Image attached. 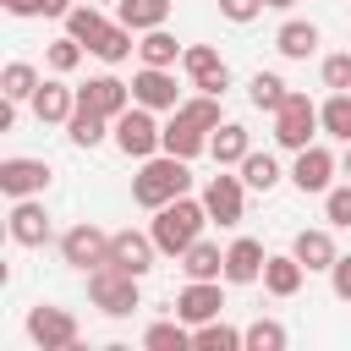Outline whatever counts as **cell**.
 I'll return each mask as SVG.
<instances>
[{
	"label": "cell",
	"instance_id": "cell-1",
	"mask_svg": "<svg viewBox=\"0 0 351 351\" xmlns=\"http://www.w3.org/2000/svg\"><path fill=\"white\" fill-rule=\"evenodd\" d=\"M203 225H208V208H203V197L192 203L186 192L181 197H170L165 208H154V225H148V236L159 241V252L165 258H181L197 236H203Z\"/></svg>",
	"mask_w": 351,
	"mask_h": 351
},
{
	"label": "cell",
	"instance_id": "cell-2",
	"mask_svg": "<svg viewBox=\"0 0 351 351\" xmlns=\"http://www.w3.org/2000/svg\"><path fill=\"white\" fill-rule=\"evenodd\" d=\"M192 159H176V154H154V159H143V170L132 176V197L143 203V208H165L170 197H181L186 186H192V170H186Z\"/></svg>",
	"mask_w": 351,
	"mask_h": 351
},
{
	"label": "cell",
	"instance_id": "cell-3",
	"mask_svg": "<svg viewBox=\"0 0 351 351\" xmlns=\"http://www.w3.org/2000/svg\"><path fill=\"white\" fill-rule=\"evenodd\" d=\"M88 296H93V307H99L104 318H132V313L143 307L137 274H126V269H115V263L88 269Z\"/></svg>",
	"mask_w": 351,
	"mask_h": 351
},
{
	"label": "cell",
	"instance_id": "cell-4",
	"mask_svg": "<svg viewBox=\"0 0 351 351\" xmlns=\"http://www.w3.org/2000/svg\"><path fill=\"white\" fill-rule=\"evenodd\" d=\"M318 132H324V126H318V104H313L307 93H285V104L274 110V143L291 148V154H302Z\"/></svg>",
	"mask_w": 351,
	"mask_h": 351
},
{
	"label": "cell",
	"instance_id": "cell-5",
	"mask_svg": "<svg viewBox=\"0 0 351 351\" xmlns=\"http://www.w3.org/2000/svg\"><path fill=\"white\" fill-rule=\"evenodd\" d=\"M115 148L126 154V159H154L159 154V143H165V126L154 121V110L148 104H132L126 115H115Z\"/></svg>",
	"mask_w": 351,
	"mask_h": 351
},
{
	"label": "cell",
	"instance_id": "cell-6",
	"mask_svg": "<svg viewBox=\"0 0 351 351\" xmlns=\"http://www.w3.org/2000/svg\"><path fill=\"white\" fill-rule=\"evenodd\" d=\"M27 340L38 351H77V318L66 307L38 302V307H27Z\"/></svg>",
	"mask_w": 351,
	"mask_h": 351
},
{
	"label": "cell",
	"instance_id": "cell-7",
	"mask_svg": "<svg viewBox=\"0 0 351 351\" xmlns=\"http://www.w3.org/2000/svg\"><path fill=\"white\" fill-rule=\"evenodd\" d=\"M203 208H208L214 225H241V214H247V181L225 176V165H219V176H208V186H203Z\"/></svg>",
	"mask_w": 351,
	"mask_h": 351
},
{
	"label": "cell",
	"instance_id": "cell-8",
	"mask_svg": "<svg viewBox=\"0 0 351 351\" xmlns=\"http://www.w3.org/2000/svg\"><path fill=\"white\" fill-rule=\"evenodd\" d=\"M60 258L71 263V269H99V263H110V230H99L93 219H82V225H71L66 236H60Z\"/></svg>",
	"mask_w": 351,
	"mask_h": 351
},
{
	"label": "cell",
	"instance_id": "cell-9",
	"mask_svg": "<svg viewBox=\"0 0 351 351\" xmlns=\"http://www.w3.org/2000/svg\"><path fill=\"white\" fill-rule=\"evenodd\" d=\"M77 104H88V110H99V115L115 121V115H126L137 99H132V82H121V77L104 71V77H88V82L77 88Z\"/></svg>",
	"mask_w": 351,
	"mask_h": 351
},
{
	"label": "cell",
	"instance_id": "cell-10",
	"mask_svg": "<svg viewBox=\"0 0 351 351\" xmlns=\"http://www.w3.org/2000/svg\"><path fill=\"white\" fill-rule=\"evenodd\" d=\"M5 230H11L16 247H44V241H49V208H44L38 197H11Z\"/></svg>",
	"mask_w": 351,
	"mask_h": 351
},
{
	"label": "cell",
	"instance_id": "cell-11",
	"mask_svg": "<svg viewBox=\"0 0 351 351\" xmlns=\"http://www.w3.org/2000/svg\"><path fill=\"white\" fill-rule=\"evenodd\" d=\"M154 252H159V241H154L148 230H132V225H126V230L110 236V263L126 269V274H137V280L154 269Z\"/></svg>",
	"mask_w": 351,
	"mask_h": 351
},
{
	"label": "cell",
	"instance_id": "cell-12",
	"mask_svg": "<svg viewBox=\"0 0 351 351\" xmlns=\"http://www.w3.org/2000/svg\"><path fill=\"white\" fill-rule=\"evenodd\" d=\"M225 313V291H219V280H186L181 285V296H176V318H186L192 329L197 324H208V318H219Z\"/></svg>",
	"mask_w": 351,
	"mask_h": 351
},
{
	"label": "cell",
	"instance_id": "cell-13",
	"mask_svg": "<svg viewBox=\"0 0 351 351\" xmlns=\"http://www.w3.org/2000/svg\"><path fill=\"white\" fill-rule=\"evenodd\" d=\"M181 66H186V77H192L197 93H225V88H230V66H225L219 49H208V44H186Z\"/></svg>",
	"mask_w": 351,
	"mask_h": 351
},
{
	"label": "cell",
	"instance_id": "cell-14",
	"mask_svg": "<svg viewBox=\"0 0 351 351\" xmlns=\"http://www.w3.org/2000/svg\"><path fill=\"white\" fill-rule=\"evenodd\" d=\"M49 186V165L44 159H0V192L5 197H44Z\"/></svg>",
	"mask_w": 351,
	"mask_h": 351
},
{
	"label": "cell",
	"instance_id": "cell-15",
	"mask_svg": "<svg viewBox=\"0 0 351 351\" xmlns=\"http://www.w3.org/2000/svg\"><path fill=\"white\" fill-rule=\"evenodd\" d=\"M132 99L148 104V110H176V104H181V88H176V77H170V66H143V71L132 77Z\"/></svg>",
	"mask_w": 351,
	"mask_h": 351
},
{
	"label": "cell",
	"instance_id": "cell-16",
	"mask_svg": "<svg viewBox=\"0 0 351 351\" xmlns=\"http://www.w3.org/2000/svg\"><path fill=\"white\" fill-rule=\"evenodd\" d=\"M165 154H176V159H197V154H208V126H197L186 110H170V121H165V143H159Z\"/></svg>",
	"mask_w": 351,
	"mask_h": 351
},
{
	"label": "cell",
	"instance_id": "cell-17",
	"mask_svg": "<svg viewBox=\"0 0 351 351\" xmlns=\"http://www.w3.org/2000/svg\"><path fill=\"white\" fill-rule=\"evenodd\" d=\"M291 181H296V192H329V181H335V154H329L324 143H307V148L296 154V165H291Z\"/></svg>",
	"mask_w": 351,
	"mask_h": 351
},
{
	"label": "cell",
	"instance_id": "cell-18",
	"mask_svg": "<svg viewBox=\"0 0 351 351\" xmlns=\"http://www.w3.org/2000/svg\"><path fill=\"white\" fill-rule=\"evenodd\" d=\"M27 104H33V115H38L44 126H66V121H71V110H77V88H66V82H60V71H55L49 82H38V93H33Z\"/></svg>",
	"mask_w": 351,
	"mask_h": 351
},
{
	"label": "cell",
	"instance_id": "cell-19",
	"mask_svg": "<svg viewBox=\"0 0 351 351\" xmlns=\"http://www.w3.org/2000/svg\"><path fill=\"white\" fill-rule=\"evenodd\" d=\"M263 263H269V252H263V241H252V236H236V241L225 247V280H230V285L263 280Z\"/></svg>",
	"mask_w": 351,
	"mask_h": 351
},
{
	"label": "cell",
	"instance_id": "cell-20",
	"mask_svg": "<svg viewBox=\"0 0 351 351\" xmlns=\"http://www.w3.org/2000/svg\"><path fill=\"white\" fill-rule=\"evenodd\" d=\"M208 154H214V165H241L247 154H252V137H247V126L241 121H219L214 132H208Z\"/></svg>",
	"mask_w": 351,
	"mask_h": 351
},
{
	"label": "cell",
	"instance_id": "cell-21",
	"mask_svg": "<svg viewBox=\"0 0 351 351\" xmlns=\"http://www.w3.org/2000/svg\"><path fill=\"white\" fill-rule=\"evenodd\" d=\"M291 252L302 258V269H307V274H329V269H335V258H340V252H335V236H329V230H296Z\"/></svg>",
	"mask_w": 351,
	"mask_h": 351
},
{
	"label": "cell",
	"instance_id": "cell-22",
	"mask_svg": "<svg viewBox=\"0 0 351 351\" xmlns=\"http://www.w3.org/2000/svg\"><path fill=\"white\" fill-rule=\"evenodd\" d=\"M302 280H307V269H302L296 252H269V263H263V291L269 296H296Z\"/></svg>",
	"mask_w": 351,
	"mask_h": 351
},
{
	"label": "cell",
	"instance_id": "cell-23",
	"mask_svg": "<svg viewBox=\"0 0 351 351\" xmlns=\"http://www.w3.org/2000/svg\"><path fill=\"white\" fill-rule=\"evenodd\" d=\"M110 132H115V121H110V115H99V110H88V104H77V110H71V121H66V137H71L77 148H99Z\"/></svg>",
	"mask_w": 351,
	"mask_h": 351
},
{
	"label": "cell",
	"instance_id": "cell-24",
	"mask_svg": "<svg viewBox=\"0 0 351 351\" xmlns=\"http://www.w3.org/2000/svg\"><path fill=\"white\" fill-rule=\"evenodd\" d=\"M181 274H186V280H225V252L197 236V241L181 252Z\"/></svg>",
	"mask_w": 351,
	"mask_h": 351
},
{
	"label": "cell",
	"instance_id": "cell-25",
	"mask_svg": "<svg viewBox=\"0 0 351 351\" xmlns=\"http://www.w3.org/2000/svg\"><path fill=\"white\" fill-rule=\"evenodd\" d=\"M115 11H121V22L132 33H148V27L170 22V0H115Z\"/></svg>",
	"mask_w": 351,
	"mask_h": 351
},
{
	"label": "cell",
	"instance_id": "cell-26",
	"mask_svg": "<svg viewBox=\"0 0 351 351\" xmlns=\"http://www.w3.org/2000/svg\"><path fill=\"white\" fill-rule=\"evenodd\" d=\"M192 346L197 351H241L247 346V329H230L225 318H208V324L192 329Z\"/></svg>",
	"mask_w": 351,
	"mask_h": 351
},
{
	"label": "cell",
	"instance_id": "cell-27",
	"mask_svg": "<svg viewBox=\"0 0 351 351\" xmlns=\"http://www.w3.org/2000/svg\"><path fill=\"white\" fill-rule=\"evenodd\" d=\"M274 49H280L285 60H307V55L318 49V27H313V22H285V27L274 33Z\"/></svg>",
	"mask_w": 351,
	"mask_h": 351
},
{
	"label": "cell",
	"instance_id": "cell-28",
	"mask_svg": "<svg viewBox=\"0 0 351 351\" xmlns=\"http://www.w3.org/2000/svg\"><path fill=\"white\" fill-rule=\"evenodd\" d=\"M137 55H143V66H176L186 49L176 44V33H165V27H148V33L137 38Z\"/></svg>",
	"mask_w": 351,
	"mask_h": 351
},
{
	"label": "cell",
	"instance_id": "cell-29",
	"mask_svg": "<svg viewBox=\"0 0 351 351\" xmlns=\"http://www.w3.org/2000/svg\"><path fill=\"white\" fill-rule=\"evenodd\" d=\"M143 346H148V351H186V346H192V324H186V318H159V324H148Z\"/></svg>",
	"mask_w": 351,
	"mask_h": 351
},
{
	"label": "cell",
	"instance_id": "cell-30",
	"mask_svg": "<svg viewBox=\"0 0 351 351\" xmlns=\"http://www.w3.org/2000/svg\"><path fill=\"white\" fill-rule=\"evenodd\" d=\"M88 49H93V55H99L104 66H121V60H126V55H132L137 44H132V27H126V22H110V27H104V33H99V38L88 44Z\"/></svg>",
	"mask_w": 351,
	"mask_h": 351
},
{
	"label": "cell",
	"instance_id": "cell-31",
	"mask_svg": "<svg viewBox=\"0 0 351 351\" xmlns=\"http://www.w3.org/2000/svg\"><path fill=\"white\" fill-rule=\"evenodd\" d=\"M318 126L335 137V143H351V93H329L318 104Z\"/></svg>",
	"mask_w": 351,
	"mask_h": 351
},
{
	"label": "cell",
	"instance_id": "cell-32",
	"mask_svg": "<svg viewBox=\"0 0 351 351\" xmlns=\"http://www.w3.org/2000/svg\"><path fill=\"white\" fill-rule=\"evenodd\" d=\"M104 27H110V22H104V11H99L93 0H88V5H71V11H66V33H71L77 44H93V38L104 33Z\"/></svg>",
	"mask_w": 351,
	"mask_h": 351
},
{
	"label": "cell",
	"instance_id": "cell-33",
	"mask_svg": "<svg viewBox=\"0 0 351 351\" xmlns=\"http://www.w3.org/2000/svg\"><path fill=\"white\" fill-rule=\"evenodd\" d=\"M0 93H5L11 104H22V99H33V93H38V71H33L27 60H11V66L0 71Z\"/></svg>",
	"mask_w": 351,
	"mask_h": 351
},
{
	"label": "cell",
	"instance_id": "cell-34",
	"mask_svg": "<svg viewBox=\"0 0 351 351\" xmlns=\"http://www.w3.org/2000/svg\"><path fill=\"white\" fill-rule=\"evenodd\" d=\"M236 170H241V181H247L252 192H269V186H280V165H274V154H258V148H252V154H247Z\"/></svg>",
	"mask_w": 351,
	"mask_h": 351
},
{
	"label": "cell",
	"instance_id": "cell-35",
	"mask_svg": "<svg viewBox=\"0 0 351 351\" xmlns=\"http://www.w3.org/2000/svg\"><path fill=\"white\" fill-rule=\"evenodd\" d=\"M285 93H291V88H285V77H280V71H258V77L247 82V99H252L258 110H280V104H285Z\"/></svg>",
	"mask_w": 351,
	"mask_h": 351
},
{
	"label": "cell",
	"instance_id": "cell-36",
	"mask_svg": "<svg viewBox=\"0 0 351 351\" xmlns=\"http://www.w3.org/2000/svg\"><path fill=\"white\" fill-rule=\"evenodd\" d=\"M82 49H88V44H77V38L66 33V38H55V44L44 49V66L66 77V71H77V66H82Z\"/></svg>",
	"mask_w": 351,
	"mask_h": 351
},
{
	"label": "cell",
	"instance_id": "cell-37",
	"mask_svg": "<svg viewBox=\"0 0 351 351\" xmlns=\"http://www.w3.org/2000/svg\"><path fill=\"white\" fill-rule=\"evenodd\" d=\"M285 324H274V318H258V324H247V351H285Z\"/></svg>",
	"mask_w": 351,
	"mask_h": 351
},
{
	"label": "cell",
	"instance_id": "cell-38",
	"mask_svg": "<svg viewBox=\"0 0 351 351\" xmlns=\"http://www.w3.org/2000/svg\"><path fill=\"white\" fill-rule=\"evenodd\" d=\"M324 88H329V93H351V49L324 60Z\"/></svg>",
	"mask_w": 351,
	"mask_h": 351
},
{
	"label": "cell",
	"instance_id": "cell-39",
	"mask_svg": "<svg viewBox=\"0 0 351 351\" xmlns=\"http://www.w3.org/2000/svg\"><path fill=\"white\" fill-rule=\"evenodd\" d=\"M324 219H329V225H351V181L324 192Z\"/></svg>",
	"mask_w": 351,
	"mask_h": 351
},
{
	"label": "cell",
	"instance_id": "cell-40",
	"mask_svg": "<svg viewBox=\"0 0 351 351\" xmlns=\"http://www.w3.org/2000/svg\"><path fill=\"white\" fill-rule=\"evenodd\" d=\"M263 11V0H219V16L225 22H252Z\"/></svg>",
	"mask_w": 351,
	"mask_h": 351
},
{
	"label": "cell",
	"instance_id": "cell-41",
	"mask_svg": "<svg viewBox=\"0 0 351 351\" xmlns=\"http://www.w3.org/2000/svg\"><path fill=\"white\" fill-rule=\"evenodd\" d=\"M329 285H335V296H340V302H351V252H340V258H335Z\"/></svg>",
	"mask_w": 351,
	"mask_h": 351
},
{
	"label": "cell",
	"instance_id": "cell-42",
	"mask_svg": "<svg viewBox=\"0 0 351 351\" xmlns=\"http://www.w3.org/2000/svg\"><path fill=\"white\" fill-rule=\"evenodd\" d=\"M66 11H71V0H33V16H60L66 22Z\"/></svg>",
	"mask_w": 351,
	"mask_h": 351
},
{
	"label": "cell",
	"instance_id": "cell-43",
	"mask_svg": "<svg viewBox=\"0 0 351 351\" xmlns=\"http://www.w3.org/2000/svg\"><path fill=\"white\" fill-rule=\"evenodd\" d=\"M0 5H5L11 16H33V0H0Z\"/></svg>",
	"mask_w": 351,
	"mask_h": 351
},
{
	"label": "cell",
	"instance_id": "cell-44",
	"mask_svg": "<svg viewBox=\"0 0 351 351\" xmlns=\"http://www.w3.org/2000/svg\"><path fill=\"white\" fill-rule=\"evenodd\" d=\"M263 5H269V11H291L296 0H263Z\"/></svg>",
	"mask_w": 351,
	"mask_h": 351
},
{
	"label": "cell",
	"instance_id": "cell-45",
	"mask_svg": "<svg viewBox=\"0 0 351 351\" xmlns=\"http://www.w3.org/2000/svg\"><path fill=\"white\" fill-rule=\"evenodd\" d=\"M346 176H351V143H346Z\"/></svg>",
	"mask_w": 351,
	"mask_h": 351
},
{
	"label": "cell",
	"instance_id": "cell-46",
	"mask_svg": "<svg viewBox=\"0 0 351 351\" xmlns=\"http://www.w3.org/2000/svg\"><path fill=\"white\" fill-rule=\"evenodd\" d=\"M93 5H110V0H93Z\"/></svg>",
	"mask_w": 351,
	"mask_h": 351
}]
</instances>
